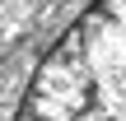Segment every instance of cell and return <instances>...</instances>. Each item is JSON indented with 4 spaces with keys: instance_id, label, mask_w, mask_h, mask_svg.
Returning a JSON list of instances; mask_svg holds the SVG:
<instances>
[{
    "instance_id": "1",
    "label": "cell",
    "mask_w": 126,
    "mask_h": 121,
    "mask_svg": "<svg viewBox=\"0 0 126 121\" xmlns=\"http://www.w3.org/2000/svg\"><path fill=\"white\" fill-rule=\"evenodd\" d=\"M14 121H126V0H89L37 61Z\"/></svg>"
}]
</instances>
